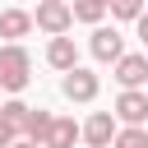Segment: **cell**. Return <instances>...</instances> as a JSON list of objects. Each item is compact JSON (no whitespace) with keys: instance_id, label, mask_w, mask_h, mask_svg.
I'll return each instance as SVG.
<instances>
[{"instance_id":"cell-8","label":"cell","mask_w":148,"mask_h":148,"mask_svg":"<svg viewBox=\"0 0 148 148\" xmlns=\"http://www.w3.org/2000/svg\"><path fill=\"white\" fill-rule=\"evenodd\" d=\"M116 83L120 92H139V83H148V56H125L116 65Z\"/></svg>"},{"instance_id":"cell-12","label":"cell","mask_w":148,"mask_h":148,"mask_svg":"<svg viewBox=\"0 0 148 148\" xmlns=\"http://www.w3.org/2000/svg\"><path fill=\"white\" fill-rule=\"evenodd\" d=\"M51 125H56V116H51V111H42V106H32V120H28V139H32V143H46Z\"/></svg>"},{"instance_id":"cell-1","label":"cell","mask_w":148,"mask_h":148,"mask_svg":"<svg viewBox=\"0 0 148 148\" xmlns=\"http://www.w3.org/2000/svg\"><path fill=\"white\" fill-rule=\"evenodd\" d=\"M32 79V56L23 46H5L0 51V88L5 92H23Z\"/></svg>"},{"instance_id":"cell-13","label":"cell","mask_w":148,"mask_h":148,"mask_svg":"<svg viewBox=\"0 0 148 148\" xmlns=\"http://www.w3.org/2000/svg\"><path fill=\"white\" fill-rule=\"evenodd\" d=\"M106 9H111V5H102V0H79V5H74V18H79V23H102Z\"/></svg>"},{"instance_id":"cell-19","label":"cell","mask_w":148,"mask_h":148,"mask_svg":"<svg viewBox=\"0 0 148 148\" xmlns=\"http://www.w3.org/2000/svg\"><path fill=\"white\" fill-rule=\"evenodd\" d=\"M0 111H5V102H0Z\"/></svg>"},{"instance_id":"cell-4","label":"cell","mask_w":148,"mask_h":148,"mask_svg":"<svg viewBox=\"0 0 148 148\" xmlns=\"http://www.w3.org/2000/svg\"><path fill=\"white\" fill-rule=\"evenodd\" d=\"M60 92H65L69 102H92V97L102 92V79H97L92 69H83V65H79L74 74H65V79H60Z\"/></svg>"},{"instance_id":"cell-14","label":"cell","mask_w":148,"mask_h":148,"mask_svg":"<svg viewBox=\"0 0 148 148\" xmlns=\"http://www.w3.org/2000/svg\"><path fill=\"white\" fill-rule=\"evenodd\" d=\"M143 14H148L143 0H116V5H111V18H134V23H139Z\"/></svg>"},{"instance_id":"cell-2","label":"cell","mask_w":148,"mask_h":148,"mask_svg":"<svg viewBox=\"0 0 148 148\" xmlns=\"http://www.w3.org/2000/svg\"><path fill=\"white\" fill-rule=\"evenodd\" d=\"M32 23H37L42 32H51V37H65L69 23H74V5H65V0H42L37 14H32Z\"/></svg>"},{"instance_id":"cell-6","label":"cell","mask_w":148,"mask_h":148,"mask_svg":"<svg viewBox=\"0 0 148 148\" xmlns=\"http://www.w3.org/2000/svg\"><path fill=\"white\" fill-rule=\"evenodd\" d=\"M88 51H92L102 65H106V60H111V65H120V60H125V37H120L116 28H97V32H92V42H88Z\"/></svg>"},{"instance_id":"cell-7","label":"cell","mask_w":148,"mask_h":148,"mask_svg":"<svg viewBox=\"0 0 148 148\" xmlns=\"http://www.w3.org/2000/svg\"><path fill=\"white\" fill-rule=\"evenodd\" d=\"M46 65L60 69V74H74V69H79V46H74V37H51V46H46Z\"/></svg>"},{"instance_id":"cell-11","label":"cell","mask_w":148,"mask_h":148,"mask_svg":"<svg viewBox=\"0 0 148 148\" xmlns=\"http://www.w3.org/2000/svg\"><path fill=\"white\" fill-rule=\"evenodd\" d=\"M0 116H5V120H9V125H14L18 134H23V139H28V120H32V106H28V102H18V97H9Z\"/></svg>"},{"instance_id":"cell-5","label":"cell","mask_w":148,"mask_h":148,"mask_svg":"<svg viewBox=\"0 0 148 148\" xmlns=\"http://www.w3.org/2000/svg\"><path fill=\"white\" fill-rule=\"evenodd\" d=\"M116 120L125 130H143V120H148V92H120L116 97Z\"/></svg>"},{"instance_id":"cell-10","label":"cell","mask_w":148,"mask_h":148,"mask_svg":"<svg viewBox=\"0 0 148 148\" xmlns=\"http://www.w3.org/2000/svg\"><path fill=\"white\" fill-rule=\"evenodd\" d=\"M74 139H83V125H74L69 116H56V125H51L42 148H74Z\"/></svg>"},{"instance_id":"cell-18","label":"cell","mask_w":148,"mask_h":148,"mask_svg":"<svg viewBox=\"0 0 148 148\" xmlns=\"http://www.w3.org/2000/svg\"><path fill=\"white\" fill-rule=\"evenodd\" d=\"M14 148H42V143H32V139H18V143H14Z\"/></svg>"},{"instance_id":"cell-16","label":"cell","mask_w":148,"mask_h":148,"mask_svg":"<svg viewBox=\"0 0 148 148\" xmlns=\"http://www.w3.org/2000/svg\"><path fill=\"white\" fill-rule=\"evenodd\" d=\"M14 143H18V130H14V125L0 116V148H14Z\"/></svg>"},{"instance_id":"cell-15","label":"cell","mask_w":148,"mask_h":148,"mask_svg":"<svg viewBox=\"0 0 148 148\" xmlns=\"http://www.w3.org/2000/svg\"><path fill=\"white\" fill-rule=\"evenodd\" d=\"M116 148H148V130H120Z\"/></svg>"},{"instance_id":"cell-9","label":"cell","mask_w":148,"mask_h":148,"mask_svg":"<svg viewBox=\"0 0 148 148\" xmlns=\"http://www.w3.org/2000/svg\"><path fill=\"white\" fill-rule=\"evenodd\" d=\"M28 28H32L28 9H5L0 14V37H9V46H18V37H28Z\"/></svg>"},{"instance_id":"cell-17","label":"cell","mask_w":148,"mask_h":148,"mask_svg":"<svg viewBox=\"0 0 148 148\" xmlns=\"http://www.w3.org/2000/svg\"><path fill=\"white\" fill-rule=\"evenodd\" d=\"M139 42H143V46H148V14H143V18H139Z\"/></svg>"},{"instance_id":"cell-3","label":"cell","mask_w":148,"mask_h":148,"mask_svg":"<svg viewBox=\"0 0 148 148\" xmlns=\"http://www.w3.org/2000/svg\"><path fill=\"white\" fill-rule=\"evenodd\" d=\"M116 139H120L116 111H92V116L83 120V143H88V148H111Z\"/></svg>"}]
</instances>
